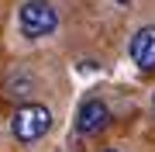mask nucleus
I'll return each instance as SVG.
<instances>
[{
	"instance_id": "7",
	"label": "nucleus",
	"mask_w": 155,
	"mask_h": 152,
	"mask_svg": "<svg viewBox=\"0 0 155 152\" xmlns=\"http://www.w3.org/2000/svg\"><path fill=\"white\" fill-rule=\"evenodd\" d=\"M152 104H155V100H152Z\"/></svg>"
},
{
	"instance_id": "3",
	"label": "nucleus",
	"mask_w": 155,
	"mask_h": 152,
	"mask_svg": "<svg viewBox=\"0 0 155 152\" xmlns=\"http://www.w3.org/2000/svg\"><path fill=\"white\" fill-rule=\"evenodd\" d=\"M110 124V111H107V104L104 100H86L83 107H79V114H76V131L79 135H100V131Z\"/></svg>"
},
{
	"instance_id": "5",
	"label": "nucleus",
	"mask_w": 155,
	"mask_h": 152,
	"mask_svg": "<svg viewBox=\"0 0 155 152\" xmlns=\"http://www.w3.org/2000/svg\"><path fill=\"white\" fill-rule=\"evenodd\" d=\"M117 4H127V0H117Z\"/></svg>"
},
{
	"instance_id": "4",
	"label": "nucleus",
	"mask_w": 155,
	"mask_h": 152,
	"mask_svg": "<svg viewBox=\"0 0 155 152\" xmlns=\"http://www.w3.org/2000/svg\"><path fill=\"white\" fill-rule=\"evenodd\" d=\"M131 59H134L138 69H145V73L155 69V24H145V28L134 31V38H131Z\"/></svg>"
},
{
	"instance_id": "2",
	"label": "nucleus",
	"mask_w": 155,
	"mask_h": 152,
	"mask_svg": "<svg viewBox=\"0 0 155 152\" xmlns=\"http://www.w3.org/2000/svg\"><path fill=\"white\" fill-rule=\"evenodd\" d=\"M17 24H21V31L28 38H45V35H52L59 28V14L45 0H28L21 7V14H17Z\"/></svg>"
},
{
	"instance_id": "6",
	"label": "nucleus",
	"mask_w": 155,
	"mask_h": 152,
	"mask_svg": "<svg viewBox=\"0 0 155 152\" xmlns=\"http://www.w3.org/2000/svg\"><path fill=\"white\" fill-rule=\"evenodd\" d=\"M107 152H114V149H107Z\"/></svg>"
},
{
	"instance_id": "1",
	"label": "nucleus",
	"mask_w": 155,
	"mask_h": 152,
	"mask_svg": "<svg viewBox=\"0 0 155 152\" xmlns=\"http://www.w3.org/2000/svg\"><path fill=\"white\" fill-rule=\"evenodd\" d=\"M48 128H52V111L45 104H24V107H17V114H14V121H11L14 138L24 142V145L38 142Z\"/></svg>"
}]
</instances>
